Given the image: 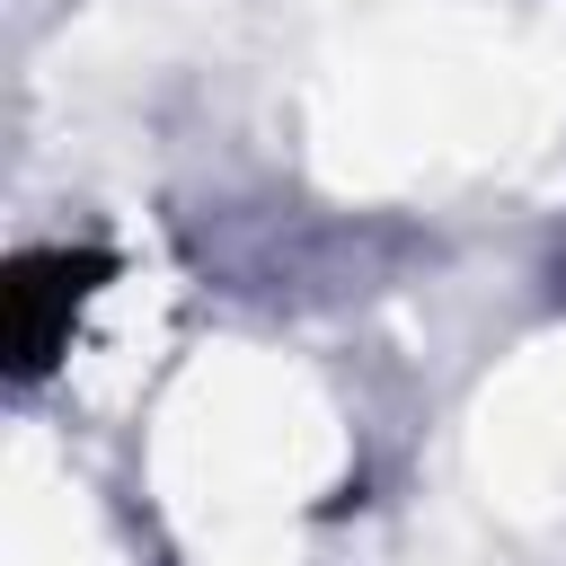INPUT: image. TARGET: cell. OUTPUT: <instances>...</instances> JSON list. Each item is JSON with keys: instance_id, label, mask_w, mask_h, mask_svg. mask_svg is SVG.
I'll list each match as a JSON object with an SVG mask.
<instances>
[{"instance_id": "1", "label": "cell", "mask_w": 566, "mask_h": 566, "mask_svg": "<svg viewBox=\"0 0 566 566\" xmlns=\"http://www.w3.org/2000/svg\"><path fill=\"white\" fill-rule=\"evenodd\" d=\"M88 274H106V265H97V256H71V248L18 256V274H9V354H18V371H35V363L62 345V327H71V310H80Z\"/></svg>"}]
</instances>
